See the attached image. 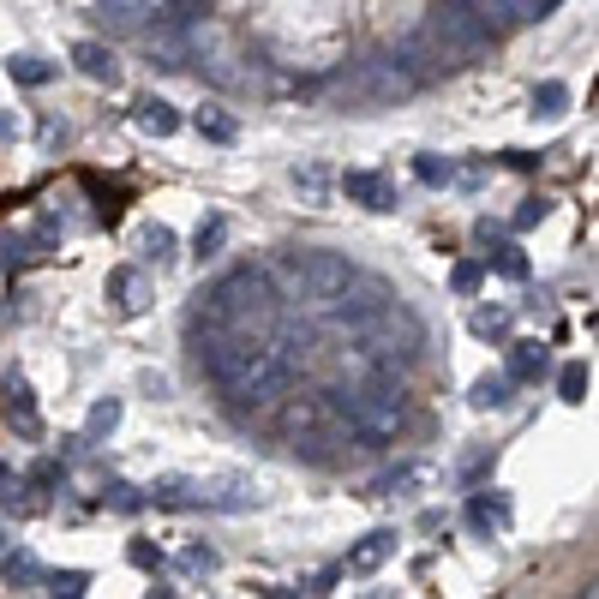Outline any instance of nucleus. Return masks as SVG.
Returning a JSON list of instances; mask_svg holds the SVG:
<instances>
[{
	"label": "nucleus",
	"mask_w": 599,
	"mask_h": 599,
	"mask_svg": "<svg viewBox=\"0 0 599 599\" xmlns=\"http://www.w3.org/2000/svg\"><path fill=\"white\" fill-rule=\"evenodd\" d=\"M114 426H120V402H114V396H102V402L90 408V420H84V444H96V438H108Z\"/></svg>",
	"instance_id": "20"
},
{
	"label": "nucleus",
	"mask_w": 599,
	"mask_h": 599,
	"mask_svg": "<svg viewBox=\"0 0 599 599\" xmlns=\"http://www.w3.org/2000/svg\"><path fill=\"white\" fill-rule=\"evenodd\" d=\"M24 258H30V246H24V240H12V234H0V264L12 270V264H24Z\"/></svg>",
	"instance_id": "35"
},
{
	"label": "nucleus",
	"mask_w": 599,
	"mask_h": 599,
	"mask_svg": "<svg viewBox=\"0 0 599 599\" xmlns=\"http://www.w3.org/2000/svg\"><path fill=\"white\" fill-rule=\"evenodd\" d=\"M162 12V0H96V24L108 30H144Z\"/></svg>",
	"instance_id": "12"
},
{
	"label": "nucleus",
	"mask_w": 599,
	"mask_h": 599,
	"mask_svg": "<svg viewBox=\"0 0 599 599\" xmlns=\"http://www.w3.org/2000/svg\"><path fill=\"white\" fill-rule=\"evenodd\" d=\"M222 240H228V216L198 222V240H192V246H198V264H204V258H216V246H222Z\"/></svg>",
	"instance_id": "24"
},
{
	"label": "nucleus",
	"mask_w": 599,
	"mask_h": 599,
	"mask_svg": "<svg viewBox=\"0 0 599 599\" xmlns=\"http://www.w3.org/2000/svg\"><path fill=\"white\" fill-rule=\"evenodd\" d=\"M6 72H12L18 84H30V90H36V84H48L60 66H54V60H42V54H12V60H6Z\"/></svg>",
	"instance_id": "17"
},
{
	"label": "nucleus",
	"mask_w": 599,
	"mask_h": 599,
	"mask_svg": "<svg viewBox=\"0 0 599 599\" xmlns=\"http://www.w3.org/2000/svg\"><path fill=\"white\" fill-rule=\"evenodd\" d=\"M342 192H348L354 204H366V210H396V186H390L384 174H372V168L342 174Z\"/></svg>",
	"instance_id": "11"
},
{
	"label": "nucleus",
	"mask_w": 599,
	"mask_h": 599,
	"mask_svg": "<svg viewBox=\"0 0 599 599\" xmlns=\"http://www.w3.org/2000/svg\"><path fill=\"white\" fill-rule=\"evenodd\" d=\"M510 384H516L510 372H498V378L486 372V378L474 384V396H468V402H474V408H510Z\"/></svg>",
	"instance_id": "18"
},
{
	"label": "nucleus",
	"mask_w": 599,
	"mask_h": 599,
	"mask_svg": "<svg viewBox=\"0 0 599 599\" xmlns=\"http://www.w3.org/2000/svg\"><path fill=\"white\" fill-rule=\"evenodd\" d=\"M186 60H192V24H162L156 18V30H150V66L180 72Z\"/></svg>",
	"instance_id": "9"
},
{
	"label": "nucleus",
	"mask_w": 599,
	"mask_h": 599,
	"mask_svg": "<svg viewBox=\"0 0 599 599\" xmlns=\"http://www.w3.org/2000/svg\"><path fill=\"white\" fill-rule=\"evenodd\" d=\"M138 126H144L150 138H168V132H180V114H174L162 96H144V102H138Z\"/></svg>",
	"instance_id": "15"
},
{
	"label": "nucleus",
	"mask_w": 599,
	"mask_h": 599,
	"mask_svg": "<svg viewBox=\"0 0 599 599\" xmlns=\"http://www.w3.org/2000/svg\"><path fill=\"white\" fill-rule=\"evenodd\" d=\"M138 252H144V258H156V264H162V258H174V228L150 222V228L138 234Z\"/></svg>",
	"instance_id": "21"
},
{
	"label": "nucleus",
	"mask_w": 599,
	"mask_h": 599,
	"mask_svg": "<svg viewBox=\"0 0 599 599\" xmlns=\"http://www.w3.org/2000/svg\"><path fill=\"white\" fill-rule=\"evenodd\" d=\"M414 480H420V468H414V462H402V468H396V474H384L372 492H378V498H396V492H402V486H414Z\"/></svg>",
	"instance_id": "31"
},
{
	"label": "nucleus",
	"mask_w": 599,
	"mask_h": 599,
	"mask_svg": "<svg viewBox=\"0 0 599 599\" xmlns=\"http://www.w3.org/2000/svg\"><path fill=\"white\" fill-rule=\"evenodd\" d=\"M474 12H480V24L492 30V36H504V30H516V24H534L552 0H468Z\"/></svg>",
	"instance_id": "8"
},
{
	"label": "nucleus",
	"mask_w": 599,
	"mask_h": 599,
	"mask_svg": "<svg viewBox=\"0 0 599 599\" xmlns=\"http://www.w3.org/2000/svg\"><path fill=\"white\" fill-rule=\"evenodd\" d=\"M564 108H570V90H564V84H558V78H552V84H540V90H534V114H546V120H552V114H564Z\"/></svg>",
	"instance_id": "26"
},
{
	"label": "nucleus",
	"mask_w": 599,
	"mask_h": 599,
	"mask_svg": "<svg viewBox=\"0 0 599 599\" xmlns=\"http://www.w3.org/2000/svg\"><path fill=\"white\" fill-rule=\"evenodd\" d=\"M480 282H486V264H474V258H462V264L450 270V288H456V294H480Z\"/></svg>",
	"instance_id": "29"
},
{
	"label": "nucleus",
	"mask_w": 599,
	"mask_h": 599,
	"mask_svg": "<svg viewBox=\"0 0 599 599\" xmlns=\"http://www.w3.org/2000/svg\"><path fill=\"white\" fill-rule=\"evenodd\" d=\"M558 396H564L570 408H576V402H588V366H582V360H570V366L558 372Z\"/></svg>",
	"instance_id": "22"
},
{
	"label": "nucleus",
	"mask_w": 599,
	"mask_h": 599,
	"mask_svg": "<svg viewBox=\"0 0 599 599\" xmlns=\"http://www.w3.org/2000/svg\"><path fill=\"white\" fill-rule=\"evenodd\" d=\"M198 360L234 396V408H270L288 390V354L276 342H258L252 330H228L222 324L210 336V348H198Z\"/></svg>",
	"instance_id": "1"
},
{
	"label": "nucleus",
	"mask_w": 599,
	"mask_h": 599,
	"mask_svg": "<svg viewBox=\"0 0 599 599\" xmlns=\"http://www.w3.org/2000/svg\"><path fill=\"white\" fill-rule=\"evenodd\" d=\"M336 90H342L348 102H360V108H384V102L414 96V90H420V72H414L402 54H378V60H360Z\"/></svg>",
	"instance_id": "5"
},
{
	"label": "nucleus",
	"mask_w": 599,
	"mask_h": 599,
	"mask_svg": "<svg viewBox=\"0 0 599 599\" xmlns=\"http://www.w3.org/2000/svg\"><path fill=\"white\" fill-rule=\"evenodd\" d=\"M180 564H186L192 576H210V570H216V552H210V546H186V558H180Z\"/></svg>",
	"instance_id": "34"
},
{
	"label": "nucleus",
	"mask_w": 599,
	"mask_h": 599,
	"mask_svg": "<svg viewBox=\"0 0 599 599\" xmlns=\"http://www.w3.org/2000/svg\"><path fill=\"white\" fill-rule=\"evenodd\" d=\"M0 138H12V120H6V114H0Z\"/></svg>",
	"instance_id": "41"
},
{
	"label": "nucleus",
	"mask_w": 599,
	"mask_h": 599,
	"mask_svg": "<svg viewBox=\"0 0 599 599\" xmlns=\"http://www.w3.org/2000/svg\"><path fill=\"white\" fill-rule=\"evenodd\" d=\"M108 300H114L120 312H144V276H138V270H114V276H108Z\"/></svg>",
	"instance_id": "16"
},
{
	"label": "nucleus",
	"mask_w": 599,
	"mask_h": 599,
	"mask_svg": "<svg viewBox=\"0 0 599 599\" xmlns=\"http://www.w3.org/2000/svg\"><path fill=\"white\" fill-rule=\"evenodd\" d=\"M132 564H138V570H162V552H156V546H144V540H138V546H132Z\"/></svg>",
	"instance_id": "37"
},
{
	"label": "nucleus",
	"mask_w": 599,
	"mask_h": 599,
	"mask_svg": "<svg viewBox=\"0 0 599 599\" xmlns=\"http://www.w3.org/2000/svg\"><path fill=\"white\" fill-rule=\"evenodd\" d=\"M72 66H78L84 78H96V84H114V78H120V66H114V54H108L102 42H78V48H72Z\"/></svg>",
	"instance_id": "14"
},
{
	"label": "nucleus",
	"mask_w": 599,
	"mask_h": 599,
	"mask_svg": "<svg viewBox=\"0 0 599 599\" xmlns=\"http://www.w3.org/2000/svg\"><path fill=\"white\" fill-rule=\"evenodd\" d=\"M336 408H342V420H348L360 438H396V432L408 426V390H402L396 378H372V384L348 390Z\"/></svg>",
	"instance_id": "4"
},
{
	"label": "nucleus",
	"mask_w": 599,
	"mask_h": 599,
	"mask_svg": "<svg viewBox=\"0 0 599 599\" xmlns=\"http://www.w3.org/2000/svg\"><path fill=\"white\" fill-rule=\"evenodd\" d=\"M492 270L510 276V282H528V258H522L516 246H498V252H492Z\"/></svg>",
	"instance_id": "28"
},
{
	"label": "nucleus",
	"mask_w": 599,
	"mask_h": 599,
	"mask_svg": "<svg viewBox=\"0 0 599 599\" xmlns=\"http://www.w3.org/2000/svg\"><path fill=\"white\" fill-rule=\"evenodd\" d=\"M198 132H204V138H216V144H234V132H240V126H234L222 108H198Z\"/></svg>",
	"instance_id": "23"
},
{
	"label": "nucleus",
	"mask_w": 599,
	"mask_h": 599,
	"mask_svg": "<svg viewBox=\"0 0 599 599\" xmlns=\"http://www.w3.org/2000/svg\"><path fill=\"white\" fill-rule=\"evenodd\" d=\"M276 282H270V270H234V276H222L210 294H204V312H210V324H228V330H270L276 324Z\"/></svg>",
	"instance_id": "2"
},
{
	"label": "nucleus",
	"mask_w": 599,
	"mask_h": 599,
	"mask_svg": "<svg viewBox=\"0 0 599 599\" xmlns=\"http://www.w3.org/2000/svg\"><path fill=\"white\" fill-rule=\"evenodd\" d=\"M108 492H114V498H108L114 510H138V492H132V486H108Z\"/></svg>",
	"instance_id": "39"
},
{
	"label": "nucleus",
	"mask_w": 599,
	"mask_h": 599,
	"mask_svg": "<svg viewBox=\"0 0 599 599\" xmlns=\"http://www.w3.org/2000/svg\"><path fill=\"white\" fill-rule=\"evenodd\" d=\"M30 576H36L30 558H6V582H30Z\"/></svg>",
	"instance_id": "38"
},
{
	"label": "nucleus",
	"mask_w": 599,
	"mask_h": 599,
	"mask_svg": "<svg viewBox=\"0 0 599 599\" xmlns=\"http://www.w3.org/2000/svg\"><path fill=\"white\" fill-rule=\"evenodd\" d=\"M0 546H6V534H0Z\"/></svg>",
	"instance_id": "42"
},
{
	"label": "nucleus",
	"mask_w": 599,
	"mask_h": 599,
	"mask_svg": "<svg viewBox=\"0 0 599 599\" xmlns=\"http://www.w3.org/2000/svg\"><path fill=\"white\" fill-rule=\"evenodd\" d=\"M30 480H36V486H54V480H60V462H42V468H36Z\"/></svg>",
	"instance_id": "40"
},
{
	"label": "nucleus",
	"mask_w": 599,
	"mask_h": 599,
	"mask_svg": "<svg viewBox=\"0 0 599 599\" xmlns=\"http://www.w3.org/2000/svg\"><path fill=\"white\" fill-rule=\"evenodd\" d=\"M540 216H546V198H528V204H522V210H516V228H534V222H540Z\"/></svg>",
	"instance_id": "36"
},
{
	"label": "nucleus",
	"mask_w": 599,
	"mask_h": 599,
	"mask_svg": "<svg viewBox=\"0 0 599 599\" xmlns=\"http://www.w3.org/2000/svg\"><path fill=\"white\" fill-rule=\"evenodd\" d=\"M84 588H90V576H84V570H60V576H48V594H84Z\"/></svg>",
	"instance_id": "32"
},
{
	"label": "nucleus",
	"mask_w": 599,
	"mask_h": 599,
	"mask_svg": "<svg viewBox=\"0 0 599 599\" xmlns=\"http://www.w3.org/2000/svg\"><path fill=\"white\" fill-rule=\"evenodd\" d=\"M414 174H420L426 186H450V180H456V168H450V162H438V156H420V162H414Z\"/></svg>",
	"instance_id": "30"
},
{
	"label": "nucleus",
	"mask_w": 599,
	"mask_h": 599,
	"mask_svg": "<svg viewBox=\"0 0 599 599\" xmlns=\"http://www.w3.org/2000/svg\"><path fill=\"white\" fill-rule=\"evenodd\" d=\"M150 504H162V510H210V486H204V480L168 474V480L150 486Z\"/></svg>",
	"instance_id": "10"
},
{
	"label": "nucleus",
	"mask_w": 599,
	"mask_h": 599,
	"mask_svg": "<svg viewBox=\"0 0 599 599\" xmlns=\"http://www.w3.org/2000/svg\"><path fill=\"white\" fill-rule=\"evenodd\" d=\"M420 342H426V324L408 312V306H396V300H384L366 324H360V354L366 360H390V354H420Z\"/></svg>",
	"instance_id": "7"
},
{
	"label": "nucleus",
	"mask_w": 599,
	"mask_h": 599,
	"mask_svg": "<svg viewBox=\"0 0 599 599\" xmlns=\"http://www.w3.org/2000/svg\"><path fill=\"white\" fill-rule=\"evenodd\" d=\"M294 186H306V198H324L330 174H324V168H294Z\"/></svg>",
	"instance_id": "33"
},
{
	"label": "nucleus",
	"mask_w": 599,
	"mask_h": 599,
	"mask_svg": "<svg viewBox=\"0 0 599 599\" xmlns=\"http://www.w3.org/2000/svg\"><path fill=\"white\" fill-rule=\"evenodd\" d=\"M396 552V534L390 528H378V534H366L354 552H348V576H372V570H384V558Z\"/></svg>",
	"instance_id": "13"
},
{
	"label": "nucleus",
	"mask_w": 599,
	"mask_h": 599,
	"mask_svg": "<svg viewBox=\"0 0 599 599\" xmlns=\"http://www.w3.org/2000/svg\"><path fill=\"white\" fill-rule=\"evenodd\" d=\"M468 522L486 534V528H498V522H510V504H492V498H474L468 504Z\"/></svg>",
	"instance_id": "27"
},
{
	"label": "nucleus",
	"mask_w": 599,
	"mask_h": 599,
	"mask_svg": "<svg viewBox=\"0 0 599 599\" xmlns=\"http://www.w3.org/2000/svg\"><path fill=\"white\" fill-rule=\"evenodd\" d=\"M546 372V348L540 342H516L510 348V378H540Z\"/></svg>",
	"instance_id": "19"
},
{
	"label": "nucleus",
	"mask_w": 599,
	"mask_h": 599,
	"mask_svg": "<svg viewBox=\"0 0 599 599\" xmlns=\"http://www.w3.org/2000/svg\"><path fill=\"white\" fill-rule=\"evenodd\" d=\"M474 336H486V342H492V336H510V306H480V312H474Z\"/></svg>",
	"instance_id": "25"
},
{
	"label": "nucleus",
	"mask_w": 599,
	"mask_h": 599,
	"mask_svg": "<svg viewBox=\"0 0 599 599\" xmlns=\"http://www.w3.org/2000/svg\"><path fill=\"white\" fill-rule=\"evenodd\" d=\"M276 276L288 282V294H294V300L330 306V300L348 288L354 264H348V258H336V252H288V258L276 264Z\"/></svg>",
	"instance_id": "6"
},
{
	"label": "nucleus",
	"mask_w": 599,
	"mask_h": 599,
	"mask_svg": "<svg viewBox=\"0 0 599 599\" xmlns=\"http://www.w3.org/2000/svg\"><path fill=\"white\" fill-rule=\"evenodd\" d=\"M486 42H492V30L480 24V12L468 0H444L432 12V24L414 36V54H432L438 66H468Z\"/></svg>",
	"instance_id": "3"
}]
</instances>
